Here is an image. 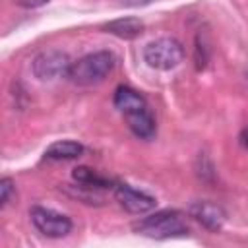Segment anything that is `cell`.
<instances>
[{
  "label": "cell",
  "instance_id": "7",
  "mask_svg": "<svg viewBox=\"0 0 248 248\" xmlns=\"http://www.w3.org/2000/svg\"><path fill=\"white\" fill-rule=\"evenodd\" d=\"M188 213L192 219H196L202 227L209 229V231H219L225 221H227V213L225 209L215 203V202H209V200H196L190 203L188 207Z\"/></svg>",
  "mask_w": 248,
  "mask_h": 248
},
{
  "label": "cell",
  "instance_id": "6",
  "mask_svg": "<svg viewBox=\"0 0 248 248\" xmlns=\"http://www.w3.org/2000/svg\"><path fill=\"white\" fill-rule=\"evenodd\" d=\"M114 198L116 202L128 211V213H134V215H143V213H149L151 209H155L157 205V200L126 182H116L114 188Z\"/></svg>",
  "mask_w": 248,
  "mask_h": 248
},
{
  "label": "cell",
  "instance_id": "1",
  "mask_svg": "<svg viewBox=\"0 0 248 248\" xmlns=\"http://www.w3.org/2000/svg\"><path fill=\"white\" fill-rule=\"evenodd\" d=\"M134 231L141 236L165 240V238H176L188 234L190 227L186 221V215L178 209H163L155 211L149 217H143L134 223Z\"/></svg>",
  "mask_w": 248,
  "mask_h": 248
},
{
  "label": "cell",
  "instance_id": "5",
  "mask_svg": "<svg viewBox=\"0 0 248 248\" xmlns=\"http://www.w3.org/2000/svg\"><path fill=\"white\" fill-rule=\"evenodd\" d=\"M29 217L35 229L46 238H64L72 232V227H74L68 215L54 211L50 207H43V205L31 207Z\"/></svg>",
  "mask_w": 248,
  "mask_h": 248
},
{
  "label": "cell",
  "instance_id": "9",
  "mask_svg": "<svg viewBox=\"0 0 248 248\" xmlns=\"http://www.w3.org/2000/svg\"><path fill=\"white\" fill-rule=\"evenodd\" d=\"M103 29L107 33L118 37V39L132 41V39H136V37H140L143 33L145 25H143V21L140 17H118V19L108 21Z\"/></svg>",
  "mask_w": 248,
  "mask_h": 248
},
{
  "label": "cell",
  "instance_id": "4",
  "mask_svg": "<svg viewBox=\"0 0 248 248\" xmlns=\"http://www.w3.org/2000/svg\"><path fill=\"white\" fill-rule=\"evenodd\" d=\"M72 64V58L64 50L48 48L39 52L31 60V72L39 81H54L60 78H68Z\"/></svg>",
  "mask_w": 248,
  "mask_h": 248
},
{
  "label": "cell",
  "instance_id": "3",
  "mask_svg": "<svg viewBox=\"0 0 248 248\" xmlns=\"http://www.w3.org/2000/svg\"><path fill=\"white\" fill-rule=\"evenodd\" d=\"M143 60L153 70H172L184 60V46L174 37H161L145 45Z\"/></svg>",
  "mask_w": 248,
  "mask_h": 248
},
{
  "label": "cell",
  "instance_id": "8",
  "mask_svg": "<svg viewBox=\"0 0 248 248\" xmlns=\"http://www.w3.org/2000/svg\"><path fill=\"white\" fill-rule=\"evenodd\" d=\"M124 118H126V124H128L130 132L140 140H151L157 132V124H155V118H153L149 107L126 112Z\"/></svg>",
  "mask_w": 248,
  "mask_h": 248
},
{
  "label": "cell",
  "instance_id": "15",
  "mask_svg": "<svg viewBox=\"0 0 248 248\" xmlns=\"http://www.w3.org/2000/svg\"><path fill=\"white\" fill-rule=\"evenodd\" d=\"M240 143H242V145L248 149V126H246V128L240 132Z\"/></svg>",
  "mask_w": 248,
  "mask_h": 248
},
{
  "label": "cell",
  "instance_id": "14",
  "mask_svg": "<svg viewBox=\"0 0 248 248\" xmlns=\"http://www.w3.org/2000/svg\"><path fill=\"white\" fill-rule=\"evenodd\" d=\"M48 2H50V0H14V4H17V6H21V8H27V10L46 6Z\"/></svg>",
  "mask_w": 248,
  "mask_h": 248
},
{
  "label": "cell",
  "instance_id": "11",
  "mask_svg": "<svg viewBox=\"0 0 248 248\" xmlns=\"http://www.w3.org/2000/svg\"><path fill=\"white\" fill-rule=\"evenodd\" d=\"M72 178L83 186V188H89V190H107V188H114L116 182L108 180L107 176L99 174L97 170L89 169V167H76L72 170Z\"/></svg>",
  "mask_w": 248,
  "mask_h": 248
},
{
  "label": "cell",
  "instance_id": "13",
  "mask_svg": "<svg viewBox=\"0 0 248 248\" xmlns=\"http://www.w3.org/2000/svg\"><path fill=\"white\" fill-rule=\"evenodd\" d=\"M14 194H16V184H14V180L8 178V176H4V178L0 180V207H6V205L10 203V200H12Z\"/></svg>",
  "mask_w": 248,
  "mask_h": 248
},
{
  "label": "cell",
  "instance_id": "12",
  "mask_svg": "<svg viewBox=\"0 0 248 248\" xmlns=\"http://www.w3.org/2000/svg\"><path fill=\"white\" fill-rule=\"evenodd\" d=\"M83 153V145L74 140H60L45 149V157L50 161H72Z\"/></svg>",
  "mask_w": 248,
  "mask_h": 248
},
{
  "label": "cell",
  "instance_id": "2",
  "mask_svg": "<svg viewBox=\"0 0 248 248\" xmlns=\"http://www.w3.org/2000/svg\"><path fill=\"white\" fill-rule=\"evenodd\" d=\"M116 66V56L110 50H95L89 52L85 56H81L79 60H76L70 68L68 79L76 85H97L101 83L105 78H108V74L114 70Z\"/></svg>",
  "mask_w": 248,
  "mask_h": 248
},
{
  "label": "cell",
  "instance_id": "10",
  "mask_svg": "<svg viewBox=\"0 0 248 248\" xmlns=\"http://www.w3.org/2000/svg\"><path fill=\"white\" fill-rule=\"evenodd\" d=\"M112 103L114 107L126 114V112H132V110H140V108H145L147 103L145 99L141 97V93H138L136 89L128 87V85H118L114 89V97H112Z\"/></svg>",
  "mask_w": 248,
  "mask_h": 248
}]
</instances>
